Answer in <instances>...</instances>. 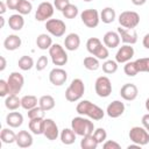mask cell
Returning a JSON list of instances; mask_svg holds the SVG:
<instances>
[{"mask_svg": "<svg viewBox=\"0 0 149 149\" xmlns=\"http://www.w3.org/2000/svg\"><path fill=\"white\" fill-rule=\"evenodd\" d=\"M132 2L135 6H142V5H144L147 2V0H132Z\"/></svg>", "mask_w": 149, "mask_h": 149, "instance_id": "52", "label": "cell"}, {"mask_svg": "<svg viewBox=\"0 0 149 149\" xmlns=\"http://www.w3.org/2000/svg\"><path fill=\"white\" fill-rule=\"evenodd\" d=\"M0 139H1L2 143L12 144L16 141V134L9 128H3L0 133Z\"/></svg>", "mask_w": 149, "mask_h": 149, "instance_id": "32", "label": "cell"}, {"mask_svg": "<svg viewBox=\"0 0 149 149\" xmlns=\"http://www.w3.org/2000/svg\"><path fill=\"white\" fill-rule=\"evenodd\" d=\"M115 16H116L115 10H114L112 7H105V8L101 10V13H100V20H101L104 23H106V24L112 23V22L115 20Z\"/></svg>", "mask_w": 149, "mask_h": 149, "instance_id": "29", "label": "cell"}, {"mask_svg": "<svg viewBox=\"0 0 149 149\" xmlns=\"http://www.w3.org/2000/svg\"><path fill=\"white\" fill-rule=\"evenodd\" d=\"M0 20H1V28H3V26H5V19L1 16V17H0Z\"/></svg>", "mask_w": 149, "mask_h": 149, "instance_id": "55", "label": "cell"}, {"mask_svg": "<svg viewBox=\"0 0 149 149\" xmlns=\"http://www.w3.org/2000/svg\"><path fill=\"white\" fill-rule=\"evenodd\" d=\"M17 65H19V68H20L21 70L28 71V70H30V69L34 66V59H33L30 56L24 55V56H22V57L19 59Z\"/></svg>", "mask_w": 149, "mask_h": 149, "instance_id": "35", "label": "cell"}, {"mask_svg": "<svg viewBox=\"0 0 149 149\" xmlns=\"http://www.w3.org/2000/svg\"><path fill=\"white\" fill-rule=\"evenodd\" d=\"M15 143L20 148H29L33 144V136L27 130H20L16 134V141Z\"/></svg>", "mask_w": 149, "mask_h": 149, "instance_id": "18", "label": "cell"}, {"mask_svg": "<svg viewBox=\"0 0 149 149\" xmlns=\"http://www.w3.org/2000/svg\"><path fill=\"white\" fill-rule=\"evenodd\" d=\"M70 3V0H54V6L58 10H63Z\"/></svg>", "mask_w": 149, "mask_h": 149, "instance_id": "46", "label": "cell"}, {"mask_svg": "<svg viewBox=\"0 0 149 149\" xmlns=\"http://www.w3.org/2000/svg\"><path fill=\"white\" fill-rule=\"evenodd\" d=\"M84 68L86 70H90V71H97L99 68H100V63H99V59L94 56H87L84 58Z\"/></svg>", "mask_w": 149, "mask_h": 149, "instance_id": "34", "label": "cell"}, {"mask_svg": "<svg viewBox=\"0 0 149 149\" xmlns=\"http://www.w3.org/2000/svg\"><path fill=\"white\" fill-rule=\"evenodd\" d=\"M134 62L139 72H149V57H142Z\"/></svg>", "mask_w": 149, "mask_h": 149, "instance_id": "39", "label": "cell"}, {"mask_svg": "<svg viewBox=\"0 0 149 149\" xmlns=\"http://www.w3.org/2000/svg\"><path fill=\"white\" fill-rule=\"evenodd\" d=\"M80 45V37L76 33H70L64 40V47L69 51H74Z\"/></svg>", "mask_w": 149, "mask_h": 149, "instance_id": "20", "label": "cell"}, {"mask_svg": "<svg viewBox=\"0 0 149 149\" xmlns=\"http://www.w3.org/2000/svg\"><path fill=\"white\" fill-rule=\"evenodd\" d=\"M129 139L132 142L142 146H146L149 143V132L144 127L135 126L130 128L129 130Z\"/></svg>", "mask_w": 149, "mask_h": 149, "instance_id": "6", "label": "cell"}, {"mask_svg": "<svg viewBox=\"0 0 149 149\" xmlns=\"http://www.w3.org/2000/svg\"><path fill=\"white\" fill-rule=\"evenodd\" d=\"M118 33L120 35L121 41L125 44H135L137 42V33L135 31V29H128V28H123V27H119L118 28Z\"/></svg>", "mask_w": 149, "mask_h": 149, "instance_id": "16", "label": "cell"}, {"mask_svg": "<svg viewBox=\"0 0 149 149\" xmlns=\"http://www.w3.org/2000/svg\"><path fill=\"white\" fill-rule=\"evenodd\" d=\"M102 47H104V45H102L101 41H100L98 37H91V38H88L87 42H86V49H87V51H88L91 55H93V56H95Z\"/></svg>", "mask_w": 149, "mask_h": 149, "instance_id": "25", "label": "cell"}, {"mask_svg": "<svg viewBox=\"0 0 149 149\" xmlns=\"http://www.w3.org/2000/svg\"><path fill=\"white\" fill-rule=\"evenodd\" d=\"M9 86V94H17L23 87L24 78L20 72H12L7 79Z\"/></svg>", "mask_w": 149, "mask_h": 149, "instance_id": "11", "label": "cell"}, {"mask_svg": "<svg viewBox=\"0 0 149 149\" xmlns=\"http://www.w3.org/2000/svg\"><path fill=\"white\" fill-rule=\"evenodd\" d=\"M146 109L149 112V98L146 100Z\"/></svg>", "mask_w": 149, "mask_h": 149, "instance_id": "54", "label": "cell"}, {"mask_svg": "<svg viewBox=\"0 0 149 149\" xmlns=\"http://www.w3.org/2000/svg\"><path fill=\"white\" fill-rule=\"evenodd\" d=\"M137 94H139V88L135 84H132V83H127L125 85L121 86L120 88V95L122 99L127 100V101H133L137 98Z\"/></svg>", "mask_w": 149, "mask_h": 149, "instance_id": "15", "label": "cell"}, {"mask_svg": "<svg viewBox=\"0 0 149 149\" xmlns=\"http://www.w3.org/2000/svg\"><path fill=\"white\" fill-rule=\"evenodd\" d=\"M38 106L41 108H43L45 112H48V111H50V109H52L55 107V99L49 94L42 95L38 99Z\"/></svg>", "mask_w": 149, "mask_h": 149, "instance_id": "31", "label": "cell"}, {"mask_svg": "<svg viewBox=\"0 0 149 149\" xmlns=\"http://www.w3.org/2000/svg\"><path fill=\"white\" fill-rule=\"evenodd\" d=\"M21 44H22L21 38L17 35H14V34L13 35H8L3 41V47L8 51H14V50L19 49L21 47Z\"/></svg>", "mask_w": 149, "mask_h": 149, "instance_id": "21", "label": "cell"}, {"mask_svg": "<svg viewBox=\"0 0 149 149\" xmlns=\"http://www.w3.org/2000/svg\"><path fill=\"white\" fill-rule=\"evenodd\" d=\"M83 1H86V2H88V1H92V0H83Z\"/></svg>", "mask_w": 149, "mask_h": 149, "instance_id": "56", "label": "cell"}, {"mask_svg": "<svg viewBox=\"0 0 149 149\" xmlns=\"http://www.w3.org/2000/svg\"><path fill=\"white\" fill-rule=\"evenodd\" d=\"M7 5H6V2H3V1H1L0 2V14L2 15V14H5L6 13V10H7Z\"/></svg>", "mask_w": 149, "mask_h": 149, "instance_id": "50", "label": "cell"}, {"mask_svg": "<svg viewBox=\"0 0 149 149\" xmlns=\"http://www.w3.org/2000/svg\"><path fill=\"white\" fill-rule=\"evenodd\" d=\"M142 44H143V47L146 49H149V33L144 35V37L142 40Z\"/></svg>", "mask_w": 149, "mask_h": 149, "instance_id": "49", "label": "cell"}, {"mask_svg": "<svg viewBox=\"0 0 149 149\" xmlns=\"http://www.w3.org/2000/svg\"><path fill=\"white\" fill-rule=\"evenodd\" d=\"M37 98L35 95H31V94H28V95H24L21 98V107L24 108L26 111H29L34 107L37 106Z\"/></svg>", "mask_w": 149, "mask_h": 149, "instance_id": "30", "label": "cell"}, {"mask_svg": "<svg viewBox=\"0 0 149 149\" xmlns=\"http://www.w3.org/2000/svg\"><path fill=\"white\" fill-rule=\"evenodd\" d=\"M20 2H21V0H6V5H7L8 9H13V10H16Z\"/></svg>", "mask_w": 149, "mask_h": 149, "instance_id": "47", "label": "cell"}, {"mask_svg": "<svg viewBox=\"0 0 149 149\" xmlns=\"http://www.w3.org/2000/svg\"><path fill=\"white\" fill-rule=\"evenodd\" d=\"M102 71L105 73H107V74L115 73L118 71V62L116 61H112V59L105 61L102 63Z\"/></svg>", "mask_w": 149, "mask_h": 149, "instance_id": "36", "label": "cell"}, {"mask_svg": "<svg viewBox=\"0 0 149 149\" xmlns=\"http://www.w3.org/2000/svg\"><path fill=\"white\" fill-rule=\"evenodd\" d=\"M85 92L84 81L80 78H74L65 91V99L70 102H74L81 99Z\"/></svg>", "mask_w": 149, "mask_h": 149, "instance_id": "3", "label": "cell"}, {"mask_svg": "<svg viewBox=\"0 0 149 149\" xmlns=\"http://www.w3.org/2000/svg\"><path fill=\"white\" fill-rule=\"evenodd\" d=\"M44 115H45V111L43 108H41L40 106H36V107L28 111L29 120H31V119H44Z\"/></svg>", "mask_w": 149, "mask_h": 149, "instance_id": "40", "label": "cell"}, {"mask_svg": "<svg viewBox=\"0 0 149 149\" xmlns=\"http://www.w3.org/2000/svg\"><path fill=\"white\" fill-rule=\"evenodd\" d=\"M48 62H49V61H48V57H47V56H40L38 59H37V62H36V64H35L36 70H37V71H43V70L47 68Z\"/></svg>", "mask_w": 149, "mask_h": 149, "instance_id": "43", "label": "cell"}, {"mask_svg": "<svg viewBox=\"0 0 149 149\" xmlns=\"http://www.w3.org/2000/svg\"><path fill=\"white\" fill-rule=\"evenodd\" d=\"M43 126H44V119H31L28 123L29 130L35 135L43 134Z\"/></svg>", "mask_w": 149, "mask_h": 149, "instance_id": "28", "label": "cell"}, {"mask_svg": "<svg viewBox=\"0 0 149 149\" xmlns=\"http://www.w3.org/2000/svg\"><path fill=\"white\" fill-rule=\"evenodd\" d=\"M125 104L120 100H114L112 101L108 106H107V109H106V113L109 118L112 119H116L119 116H121L123 113H125Z\"/></svg>", "mask_w": 149, "mask_h": 149, "instance_id": "17", "label": "cell"}, {"mask_svg": "<svg viewBox=\"0 0 149 149\" xmlns=\"http://www.w3.org/2000/svg\"><path fill=\"white\" fill-rule=\"evenodd\" d=\"M76 133L72 128H64L61 134H59V137H61V141L63 144H66V146H70L72 144L74 141H76Z\"/></svg>", "mask_w": 149, "mask_h": 149, "instance_id": "24", "label": "cell"}, {"mask_svg": "<svg viewBox=\"0 0 149 149\" xmlns=\"http://www.w3.org/2000/svg\"><path fill=\"white\" fill-rule=\"evenodd\" d=\"M102 41H104V44H105L107 48L113 49V48L119 47L121 38H120L119 33H116V31H107V33L104 35Z\"/></svg>", "mask_w": 149, "mask_h": 149, "instance_id": "19", "label": "cell"}, {"mask_svg": "<svg viewBox=\"0 0 149 149\" xmlns=\"http://www.w3.org/2000/svg\"><path fill=\"white\" fill-rule=\"evenodd\" d=\"M102 148L104 149H121V146L113 140H107L102 143Z\"/></svg>", "mask_w": 149, "mask_h": 149, "instance_id": "45", "label": "cell"}, {"mask_svg": "<svg viewBox=\"0 0 149 149\" xmlns=\"http://www.w3.org/2000/svg\"><path fill=\"white\" fill-rule=\"evenodd\" d=\"M43 135L50 140H57V137L59 136V130H58V126L56 125V122L52 119H44V126H43Z\"/></svg>", "mask_w": 149, "mask_h": 149, "instance_id": "13", "label": "cell"}, {"mask_svg": "<svg viewBox=\"0 0 149 149\" xmlns=\"http://www.w3.org/2000/svg\"><path fill=\"white\" fill-rule=\"evenodd\" d=\"M6 123L12 128H17L23 123V115L19 112H9L6 115Z\"/></svg>", "mask_w": 149, "mask_h": 149, "instance_id": "22", "label": "cell"}, {"mask_svg": "<svg viewBox=\"0 0 149 149\" xmlns=\"http://www.w3.org/2000/svg\"><path fill=\"white\" fill-rule=\"evenodd\" d=\"M54 8L55 6L49 2V1H43L38 5L36 13H35V19L40 22L42 21H48L52 15H54Z\"/></svg>", "mask_w": 149, "mask_h": 149, "instance_id": "10", "label": "cell"}, {"mask_svg": "<svg viewBox=\"0 0 149 149\" xmlns=\"http://www.w3.org/2000/svg\"><path fill=\"white\" fill-rule=\"evenodd\" d=\"M45 29L50 35L56 37H62L65 34L66 26L59 19H49L48 21H45Z\"/></svg>", "mask_w": 149, "mask_h": 149, "instance_id": "9", "label": "cell"}, {"mask_svg": "<svg viewBox=\"0 0 149 149\" xmlns=\"http://www.w3.org/2000/svg\"><path fill=\"white\" fill-rule=\"evenodd\" d=\"M31 9H33V5H31V2L29 0H21V2L19 3V6L16 8L19 14H21V15L29 14L31 12Z\"/></svg>", "mask_w": 149, "mask_h": 149, "instance_id": "38", "label": "cell"}, {"mask_svg": "<svg viewBox=\"0 0 149 149\" xmlns=\"http://www.w3.org/2000/svg\"><path fill=\"white\" fill-rule=\"evenodd\" d=\"M127 148H128V149H141V146H140V144H136V143L133 142V144H129Z\"/></svg>", "mask_w": 149, "mask_h": 149, "instance_id": "53", "label": "cell"}, {"mask_svg": "<svg viewBox=\"0 0 149 149\" xmlns=\"http://www.w3.org/2000/svg\"><path fill=\"white\" fill-rule=\"evenodd\" d=\"M49 56L56 66H63L68 63V54L61 44H52L49 49Z\"/></svg>", "mask_w": 149, "mask_h": 149, "instance_id": "4", "label": "cell"}, {"mask_svg": "<svg viewBox=\"0 0 149 149\" xmlns=\"http://www.w3.org/2000/svg\"><path fill=\"white\" fill-rule=\"evenodd\" d=\"M135 51H134V48L130 45V44H123L122 47L119 48V50L116 51V55H115V61L118 63H127L129 62L133 56H134Z\"/></svg>", "mask_w": 149, "mask_h": 149, "instance_id": "14", "label": "cell"}, {"mask_svg": "<svg viewBox=\"0 0 149 149\" xmlns=\"http://www.w3.org/2000/svg\"><path fill=\"white\" fill-rule=\"evenodd\" d=\"M9 94V86H8V81L5 79L0 80V95L1 97H7Z\"/></svg>", "mask_w": 149, "mask_h": 149, "instance_id": "44", "label": "cell"}, {"mask_svg": "<svg viewBox=\"0 0 149 149\" xmlns=\"http://www.w3.org/2000/svg\"><path fill=\"white\" fill-rule=\"evenodd\" d=\"M0 61H1L0 71H3V70L6 69V65H7V63H6V59H5V57H3V56H1V57H0Z\"/></svg>", "mask_w": 149, "mask_h": 149, "instance_id": "51", "label": "cell"}, {"mask_svg": "<svg viewBox=\"0 0 149 149\" xmlns=\"http://www.w3.org/2000/svg\"><path fill=\"white\" fill-rule=\"evenodd\" d=\"M71 128L79 136L91 135L94 132V125H93V122L90 119L84 118V115L73 118L72 121H71Z\"/></svg>", "mask_w": 149, "mask_h": 149, "instance_id": "2", "label": "cell"}, {"mask_svg": "<svg viewBox=\"0 0 149 149\" xmlns=\"http://www.w3.org/2000/svg\"><path fill=\"white\" fill-rule=\"evenodd\" d=\"M123 71L128 77H134L139 73V71L136 69V65H135V62H130V61L126 63V65L123 66Z\"/></svg>", "mask_w": 149, "mask_h": 149, "instance_id": "41", "label": "cell"}, {"mask_svg": "<svg viewBox=\"0 0 149 149\" xmlns=\"http://www.w3.org/2000/svg\"><path fill=\"white\" fill-rule=\"evenodd\" d=\"M80 19H81V22L86 27L95 28L100 22V14L97 9L88 8V9H84L80 13Z\"/></svg>", "mask_w": 149, "mask_h": 149, "instance_id": "8", "label": "cell"}, {"mask_svg": "<svg viewBox=\"0 0 149 149\" xmlns=\"http://www.w3.org/2000/svg\"><path fill=\"white\" fill-rule=\"evenodd\" d=\"M62 14L64 17L66 19H74L77 15H78V7L76 5H72V3H69L63 10H62Z\"/></svg>", "mask_w": 149, "mask_h": 149, "instance_id": "37", "label": "cell"}, {"mask_svg": "<svg viewBox=\"0 0 149 149\" xmlns=\"http://www.w3.org/2000/svg\"><path fill=\"white\" fill-rule=\"evenodd\" d=\"M94 90L95 93L100 98H107L112 93V84L108 77L106 76H100L97 78L94 83Z\"/></svg>", "mask_w": 149, "mask_h": 149, "instance_id": "7", "label": "cell"}, {"mask_svg": "<svg viewBox=\"0 0 149 149\" xmlns=\"http://www.w3.org/2000/svg\"><path fill=\"white\" fill-rule=\"evenodd\" d=\"M76 111L79 115H84V116H87L92 120H101L105 115V112L102 111V108H100L98 105H94L92 104L91 101L88 100H81L80 102H78L77 107H76Z\"/></svg>", "mask_w": 149, "mask_h": 149, "instance_id": "1", "label": "cell"}, {"mask_svg": "<svg viewBox=\"0 0 149 149\" xmlns=\"http://www.w3.org/2000/svg\"><path fill=\"white\" fill-rule=\"evenodd\" d=\"M98 141L95 140V137L93 136V134L91 135H86L83 136L81 141H80V147L83 149H95L98 147Z\"/></svg>", "mask_w": 149, "mask_h": 149, "instance_id": "33", "label": "cell"}, {"mask_svg": "<svg viewBox=\"0 0 149 149\" xmlns=\"http://www.w3.org/2000/svg\"><path fill=\"white\" fill-rule=\"evenodd\" d=\"M141 122H142V126L149 132V113H148V114H144V115L142 116Z\"/></svg>", "mask_w": 149, "mask_h": 149, "instance_id": "48", "label": "cell"}, {"mask_svg": "<svg viewBox=\"0 0 149 149\" xmlns=\"http://www.w3.org/2000/svg\"><path fill=\"white\" fill-rule=\"evenodd\" d=\"M36 45L41 50L50 49V47L52 45V38L48 34H40L36 38Z\"/></svg>", "mask_w": 149, "mask_h": 149, "instance_id": "27", "label": "cell"}, {"mask_svg": "<svg viewBox=\"0 0 149 149\" xmlns=\"http://www.w3.org/2000/svg\"><path fill=\"white\" fill-rule=\"evenodd\" d=\"M93 136L95 137V140H97L98 143L100 144V143H104V142L106 141V139H107V133H106V130H105L104 128H97V129H94V132H93Z\"/></svg>", "mask_w": 149, "mask_h": 149, "instance_id": "42", "label": "cell"}, {"mask_svg": "<svg viewBox=\"0 0 149 149\" xmlns=\"http://www.w3.org/2000/svg\"><path fill=\"white\" fill-rule=\"evenodd\" d=\"M119 23L123 28L134 29L140 23V15L133 10H125L119 15Z\"/></svg>", "mask_w": 149, "mask_h": 149, "instance_id": "5", "label": "cell"}, {"mask_svg": "<svg viewBox=\"0 0 149 149\" xmlns=\"http://www.w3.org/2000/svg\"><path fill=\"white\" fill-rule=\"evenodd\" d=\"M66 79H68V72L61 66L52 69L49 73V80L55 86H62L63 84H65Z\"/></svg>", "mask_w": 149, "mask_h": 149, "instance_id": "12", "label": "cell"}, {"mask_svg": "<svg viewBox=\"0 0 149 149\" xmlns=\"http://www.w3.org/2000/svg\"><path fill=\"white\" fill-rule=\"evenodd\" d=\"M5 106L9 111H15L21 107V99L17 97V94H8L5 99Z\"/></svg>", "mask_w": 149, "mask_h": 149, "instance_id": "26", "label": "cell"}, {"mask_svg": "<svg viewBox=\"0 0 149 149\" xmlns=\"http://www.w3.org/2000/svg\"><path fill=\"white\" fill-rule=\"evenodd\" d=\"M8 26L10 29L15 30V31H19L23 28L24 26V19H23V15L21 14H13L9 16L8 19Z\"/></svg>", "mask_w": 149, "mask_h": 149, "instance_id": "23", "label": "cell"}]
</instances>
